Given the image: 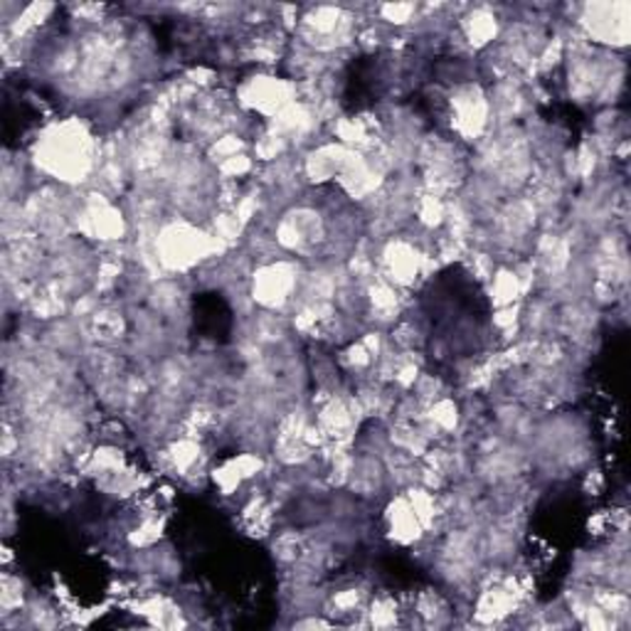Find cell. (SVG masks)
Instances as JSON below:
<instances>
[{"label": "cell", "mask_w": 631, "mask_h": 631, "mask_svg": "<svg viewBox=\"0 0 631 631\" xmlns=\"http://www.w3.org/2000/svg\"><path fill=\"white\" fill-rule=\"evenodd\" d=\"M296 269L289 262H276L264 266L260 276L254 279V299L262 301L269 309H276L289 301V294L296 289Z\"/></svg>", "instance_id": "1"}]
</instances>
